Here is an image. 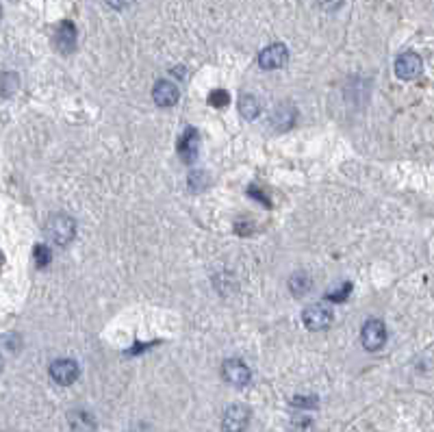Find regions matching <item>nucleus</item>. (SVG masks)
I'll return each instance as SVG.
<instances>
[{
    "label": "nucleus",
    "instance_id": "obj_1",
    "mask_svg": "<svg viewBox=\"0 0 434 432\" xmlns=\"http://www.w3.org/2000/svg\"><path fill=\"white\" fill-rule=\"evenodd\" d=\"M46 228H48L50 239H53L55 243H59V246H68L74 239V235H76V222L70 215H65V213L53 215V217L48 220Z\"/></svg>",
    "mask_w": 434,
    "mask_h": 432
},
{
    "label": "nucleus",
    "instance_id": "obj_2",
    "mask_svg": "<svg viewBox=\"0 0 434 432\" xmlns=\"http://www.w3.org/2000/svg\"><path fill=\"white\" fill-rule=\"evenodd\" d=\"M361 341L367 352H378L387 343V326L380 319H367L361 330Z\"/></svg>",
    "mask_w": 434,
    "mask_h": 432
},
{
    "label": "nucleus",
    "instance_id": "obj_3",
    "mask_svg": "<svg viewBox=\"0 0 434 432\" xmlns=\"http://www.w3.org/2000/svg\"><path fill=\"white\" fill-rule=\"evenodd\" d=\"M393 70H395V76L402 81H413L421 74L423 70V61L417 53H402L395 63H393Z\"/></svg>",
    "mask_w": 434,
    "mask_h": 432
},
{
    "label": "nucleus",
    "instance_id": "obj_4",
    "mask_svg": "<svg viewBox=\"0 0 434 432\" xmlns=\"http://www.w3.org/2000/svg\"><path fill=\"white\" fill-rule=\"evenodd\" d=\"M250 421V409L245 404H233L228 406L224 419H222V428L224 432H243L248 428Z\"/></svg>",
    "mask_w": 434,
    "mask_h": 432
},
{
    "label": "nucleus",
    "instance_id": "obj_5",
    "mask_svg": "<svg viewBox=\"0 0 434 432\" xmlns=\"http://www.w3.org/2000/svg\"><path fill=\"white\" fill-rule=\"evenodd\" d=\"M302 319H304L306 328L324 330L333 324V311H330V307H326V304H311V307L304 309Z\"/></svg>",
    "mask_w": 434,
    "mask_h": 432
},
{
    "label": "nucleus",
    "instance_id": "obj_6",
    "mask_svg": "<svg viewBox=\"0 0 434 432\" xmlns=\"http://www.w3.org/2000/svg\"><path fill=\"white\" fill-rule=\"evenodd\" d=\"M50 376H53V380H55L57 385L70 387L72 383L79 380L81 369H79V365H76L74 361H70V359H59V361H55L53 365H50Z\"/></svg>",
    "mask_w": 434,
    "mask_h": 432
},
{
    "label": "nucleus",
    "instance_id": "obj_7",
    "mask_svg": "<svg viewBox=\"0 0 434 432\" xmlns=\"http://www.w3.org/2000/svg\"><path fill=\"white\" fill-rule=\"evenodd\" d=\"M287 61H289V50L285 44H272L263 48L259 55V65L263 70H278V68L287 65Z\"/></svg>",
    "mask_w": 434,
    "mask_h": 432
},
{
    "label": "nucleus",
    "instance_id": "obj_8",
    "mask_svg": "<svg viewBox=\"0 0 434 432\" xmlns=\"http://www.w3.org/2000/svg\"><path fill=\"white\" fill-rule=\"evenodd\" d=\"M222 374H224V380L228 385H233V387H245L250 383V369L243 361L239 359H231V361H226L222 365Z\"/></svg>",
    "mask_w": 434,
    "mask_h": 432
},
{
    "label": "nucleus",
    "instance_id": "obj_9",
    "mask_svg": "<svg viewBox=\"0 0 434 432\" xmlns=\"http://www.w3.org/2000/svg\"><path fill=\"white\" fill-rule=\"evenodd\" d=\"M198 144H200V135L198 131L193 129V126H189V129L183 133L181 141H178V155H181V159L185 163H193L196 157H198Z\"/></svg>",
    "mask_w": 434,
    "mask_h": 432
},
{
    "label": "nucleus",
    "instance_id": "obj_10",
    "mask_svg": "<svg viewBox=\"0 0 434 432\" xmlns=\"http://www.w3.org/2000/svg\"><path fill=\"white\" fill-rule=\"evenodd\" d=\"M152 98L159 107H174L178 103V87L172 81H159L152 89Z\"/></svg>",
    "mask_w": 434,
    "mask_h": 432
},
{
    "label": "nucleus",
    "instance_id": "obj_11",
    "mask_svg": "<svg viewBox=\"0 0 434 432\" xmlns=\"http://www.w3.org/2000/svg\"><path fill=\"white\" fill-rule=\"evenodd\" d=\"M55 44L65 55L72 53V50L76 48V27L72 22H61L59 24V29L55 33Z\"/></svg>",
    "mask_w": 434,
    "mask_h": 432
},
{
    "label": "nucleus",
    "instance_id": "obj_12",
    "mask_svg": "<svg viewBox=\"0 0 434 432\" xmlns=\"http://www.w3.org/2000/svg\"><path fill=\"white\" fill-rule=\"evenodd\" d=\"M239 113L245 120H254L261 113V100L257 96H252V94H243L239 98Z\"/></svg>",
    "mask_w": 434,
    "mask_h": 432
},
{
    "label": "nucleus",
    "instance_id": "obj_13",
    "mask_svg": "<svg viewBox=\"0 0 434 432\" xmlns=\"http://www.w3.org/2000/svg\"><path fill=\"white\" fill-rule=\"evenodd\" d=\"M70 424H72L74 432H94V428H96L94 417L85 411H74L70 415Z\"/></svg>",
    "mask_w": 434,
    "mask_h": 432
},
{
    "label": "nucleus",
    "instance_id": "obj_14",
    "mask_svg": "<svg viewBox=\"0 0 434 432\" xmlns=\"http://www.w3.org/2000/svg\"><path fill=\"white\" fill-rule=\"evenodd\" d=\"M289 289H291V293H295V296H304L306 291L311 289V276L304 274V272L293 274L291 281H289Z\"/></svg>",
    "mask_w": 434,
    "mask_h": 432
},
{
    "label": "nucleus",
    "instance_id": "obj_15",
    "mask_svg": "<svg viewBox=\"0 0 434 432\" xmlns=\"http://www.w3.org/2000/svg\"><path fill=\"white\" fill-rule=\"evenodd\" d=\"M20 87V81H18V76L13 72H3L0 74V96H13Z\"/></svg>",
    "mask_w": 434,
    "mask_h": 432
},
{
    "label": "nucleus",
    "instance_id": "obj_16",
    "mask_svg": "<svg viewBox=\"0 0 434 432\" xmlns=\"http://www.w3.org/2000/svg\"><path fill=\"white\" fill-rule=\"evenodd\" d=\"M272 124L280 126V129H289V126L293 124V107H289V105L278 107L276 113L272 115Z\"/></svg>",
    "mask_w": 434,
    "mask_h": 432
},
{
    "label": "nucleus",
    "instance_id": "obj_17",
    "mask_svg": "<svg viewBox=\"0 0 434 432\" xmlns=\"http://www.w3.org/2000/svg\"><path fill=\"white\" fill-rule=\"evenodd\" d=\"M350 293H352V283H341L337 289L326 293V300H330V302H343V300L350 298Z\"/></svg>",
    "mask_w": 434,
    "mask_h": 432
},
{
    "label": "nucleus",
    "instance_id": "obj_18",
    "mask_svg": "<svg viewBox=\"0 0 434 432\" xmlns=\"http://www.w3.org/2000/svg\"><path fill=\"white\" fill-rule=\"evenodd\" d=\"M33 259L37 263V267H46L50 263V259H53V254H50V248L44 246V243H37L35 250H33Z\"/></svg>",
    "mask_w": 434,
    "mask_h": 432
},
{
    "label": "nucleus",
    "instance_id": "obj_19",
    "mask_svg": "<svg viewBox=\"0 0 434 432\" xmlns=\"http://www.w3.org/2000/svg\"><path fill=\"white\" fill-rule=\"evenodd\" d=\"M207 179H209V176L204 174V172H193V174L189 176L187 185H189V189H191V191H196V193H198V191H202L204 187L209 185V181H207Z\"/></svg>",
    "mask_w": 434,
    "mask_h": 432
},
{
    "label": "nucleus",
    "instance_id": "obj_20",
    "mask_svg": "<svg viewBox=\"0 0 434 432\" xmlns=\"http://www.w3.org/2000/svg\"><path fill=\"white\" fill-rule=\"evenodd\" d=\"M228 103H231V96H228V91H224V89H215V91H211V96H209V105L222 109V107H226Z\"/></svg>",
    "mask_w": 434,
    "mask_h": 432
},
{
    "label": "nucleus",
    "instance_id": "obj_21",
    "mask_svg": "<svg viewBox=\"0 0 434 432\" xmlns=\"http://www.w3.org/2000/svg\"><path fill=\"white\" fill-rule=\"evenodd\" d=\"M289 432H313V421L309 417H295L291 421V430Z\"/></svg>",
    "mask_w": 434,
    "mask_h": 432
},
{
    "label": "nucleus",
    "instance_id": "obj_22",
    "mask_svg": "<svg viewBox=\"0 0 434 432\" xmlns=\"http://www.w3.org/2000/svg\"><path fill=\"white\" fill-rule=\"evenodd\" d=\"M317 5L326 11H335L343 5V0H317Z\"/></svg>",
    "mask_w": 434,
    "mask_h": 432
},
{
    "label": "nucleus",
    "instance_id": "obj_23",
    "mask_svg": "<svg viewBox=\"0 0 434 432\" xmlns=\"http://www.w3.org/2000/svg\"><path fill=\"white\" fill-rule=\"evenodd\" d=\"M250 193H252V198H254V200H261L265 207H272V202H269V200L265 198V193H263L261 189H257V187L252 185V187H250Z\"/></svg>",
    "mask_w": 434,
    "mask_h": 432
},
{
    "label": "nucleus",
    "instance_id": "obj_24",
    "mask_svg": "<svg viewBox=\"0 0 434 432\" xmlns=\"http://www.w3.org/2000/svg\"><path fill=\"white\" fill-rule=\"evenodd\" d=\"M131 3H133V0H107V5L111 9H126Z\"/></svg>",
    "mask_w": 434,
    "mask_h": 432
},
{
    "label": "nucleus",
    "instance_id": "obj_25",
    "mask_svg": "<svg viewBox=\"0 0 434 432\" xmlns=\"http://www.w3.org/2000/svg\"><path fill=\"white\" fill-rule=\"evenodd\" d=\"M293 404L295 406H315V398H295Z\"/></svg>",
    "mask_w": 434,
    "mask_h": 432
},
{
    "label": "nucleus",
    "instance_id": "obj_26",
    "mask_svg": "<svg viewBox=\"0 0 434 432\" xmlns=\"http://www.w3.org/2000/svg\"><path fill=\"white\" fill-rule=\"evenodd\" d=\"M0 369H3V354H0Z\"/></svg>",
    "mask_w": 434,
    "mask_h": 432
},
{
    "label": "nucleus",
    "instance_id": "obj_27",
    "mask_svg": "<svg viewBox=\"0 0 434 432\" xmlns=\"http://www.w3.org/2000/svg\"><path fill=\"white\" fill-rule=\"evenodd\" d=\"M0 267H3V254H0Z\"/></svg>",
    "mask_w": 434,
    "mask_h": 432
},
{
    "label": "nucleus",
    "instance_id": "obj_28",
    "mask_svg": "<svg viewBox=\"0 0 434 432\" xmlns=\"http://www.w3.org/2000/svg\"><path fill=\"white\" fill-rule=\"evenodd\" d=\"M0 15H3V9H0Z\"/></svg>",
    "mask_w": 434,
    "mask_h": 432
}]
</instances>
